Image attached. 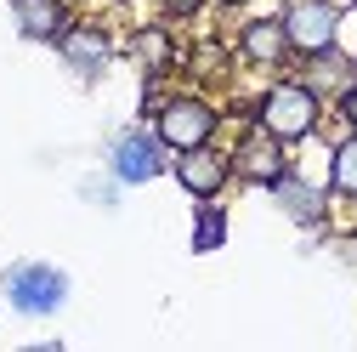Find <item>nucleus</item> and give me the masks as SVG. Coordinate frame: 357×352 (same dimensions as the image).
<instances>
[{"label":"nucleus","mask_w":357,"mask_h":352,"mask_svg":"<svg viewBox=\"0 0 357 352\" xmlns=\"http://www.w3.org/2000/svg\"><path fill=\"white\" fill-rule=\"evenodd\" d=\"M0 290H6V301L17 307L23 318H52V313H63V301H68V273L52 267V261H17V267H6Z\"/></svg>","instance_id":"nucleus-1"},{"label":"nucleus","mask_w":357,"mask_h":352,"mask_svg":"<svg viewBox=\"0 0 357 352\" xmlns=\"http://www.w3.org/2000/svg\"><path fill=\"white\" fill-rule=\"evenodd\" d=\"M261 131L278 137V142L312 137V131H318V91H312V85H295V80L273 85V91L261 97Z\"/></svg>","instance_id":"nucleus-2"},{"label":"nucleus","mask_w":357,"mask_h":352,"mask_svg":"<svg viewBox=\"0 0 357 352\" xmlns=\"http://www.w3.org/2000/svg\"><path fill=\"white\" fill-rule=\"evenodd\" d=\"M108 170L119 176V182H130V188L153 182V176L165 170V142H159V131H148V125L119 131L114 148H108Z\"/></svg>","instance_id":"nucleus-3"},{"label":"nucleus","mask_w":357,"mask_h":352,"mask_svg":"<svg viewBox=\"0 0 357 352\" xmlns=\"http://www.w3.org/2000/svg\"><path fill=\"white\" fill-rule=\"evenodd\" d=\"M278 23L289 34V46L306 52V57H324L335 46V34H340V12L329 6V0H289V12Z\"/></svg>","instance_id":"nucleus-4"},{"label":"nucleus","mask_w":357,"mask_h":352,"mask_svg":"<svg viewBox=\"0 0 357 352\" xmlns=\"http://www.w3.org/2000/svg\"><path fill=\"white\" fill-rule=\"evenodd\" d=\"M215 137V108L199 103V97H176L159 108V142L176 148V154H188V148H204Z\"/></svg>","instance_id":"nucleus-5"},{"label":"nucleus","mask_w":357,"mask_h":352,"mask_svg":"<svg viewBox=\"0 0 357 352\" xmlns=\"http://www.w3.org/2000/svg\"><path fill=\"white\" fill-rule=\"evenodd\" d=\"M227 176H233V165L221 159L210 142L204 148H188L182 159H176V182H182L193 199H215L221 188H227Z\"/></svg>","instance_id":"nucleus-6"},{"label":"nucleus","mask_w":357,"mask_h":352,"mask_svg":"<svg viewBox=\"0 0 357 352\" xmlns=\"http://www.w3.org/2000/svg\"><path fill=\"white\" fill-rule=\"evenodd\" d=\"M12 17L23 40H63L68 34V12L63 0H12Z\"/></svg>","instance_id":"nucleus-7"},{"label":"nucleus","mask_w":357,"mask_h":352,"mask_svg":"<svg viewBox=\"0 0 357 352\" xmlns=\"http://www.w3.org/2000/svg\"><path fill=\"white\" fill-rule=\"evenodd\" d=\"M278 148H284V142L261 131V137H250V142L238 148V170L250 176V182H266V188H273L278 176H284V154H278Z\"/></svg>","instance_id":"nucleus-8"},{"label":"nucleus","mask_w":357,"mask_h":352,"mask_svg":"<svg viewBox=\"0 0 357 352\" xmlns=\"http://www.w3.org/2000/svg\"><path fill=\"white\" fill-rule=\"evenodd\" d=\"M273 193H278V205H284V216H295V222H324V193L318 188H312V182H301V176H278V182H273Z\"/></svg>","instance_id":"nucleus-9"},{"label":"nucleus","mask_w":357,"mask_h":352,"mask_svg":"<svg viewBox=\"0 0 357 352\" xmlns=\"http://www.w3.org/2000/svg\"><path fill=\"white\" fill-rule=\"evenodd\" d=\"M238 46H244V57H250V63H278V57H284V46H289V34H284V23H250Z\"/></svg>","instance_id":"nucleus-10"},{"label":"nucleus","mask_w":357,"mask_h":352,"mask_svg":"<svg viewBox=\"0 0 357 352\" xmlns=\"http://www.w3.org/2000/svg\"><path fill=\"white\" fill-rule=\"evenodd\" d=\"M63 52H68V63H74L79 74H97L102 57H108V40L91 34V29H74V34H63Z\"/></svg>","instance_id":"nucleus-11"},{"label":"nucleus","mask_w":357,"mask_h":352,"mask_svg":"<svg viewBox=\"0 0 357 352\" xmlns=\"http://www.w3.org/2000/svg\"><path fill=\"white\" fill-rule=\"evenodd\" d=\"M329 188L340 199H357V137H346L335 154H329Z\"/></svg>","instance_id":"nucleus-12"},{"label":"nucleus","mask_w":357,"mask_h":352,"mask_svg":"<svg viewBox=\"0 0 357 352\" xmlns=\"http://www.w3.org/2000/svg\"><path fill=\"white\" fill-rule=\"evenodd\" d=\"M221 239H227V222H221V210H204L199 228H193V250H215Z\"/></svg>","instance_id":"nucleus-13"},{"label":"nucleus","mask_w":357,"mask_h":352,"mask_svg":"<svg viewBox=\"0 0 357 352\" xmlns=\"http://www.w3.org/2000/svg\"><path fill=\"white\" fill-rule=\"evenodd\" d=\"M159 6H170V12H199L204 0H159Z\"/></svg>","instance_id":"nucleus-14"},{"label":"nucleus","mask_w":357,"mask_h":352,"mask_svg":"<svg viewBox=\"0 0 357 352\" xmlns=\"http://www.w3.org/2000/svg\"><path fill=\"white\" fill-rule=\"evenodd\" d=\"M346 119L357 125V85H351V91H346Z\"/></svg>","instance_id":"nucleus-15"}]
</instances>
